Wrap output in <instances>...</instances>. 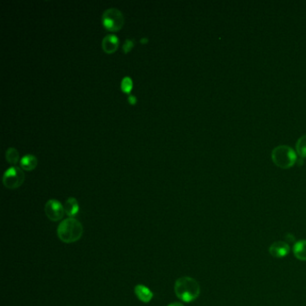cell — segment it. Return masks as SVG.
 I'll return each instance as SVG.
<instances>
[{
	"instance_id": "6da1fadb",
	"label": "cell",
	"mask_w": 306,
	"mask_h": 306,
	"mask_svg": "<svg viewBox=\"0 0 306 306\" xmlns=\"http://www.w3.org/2000/svg\"><path fill=\"white\" fill-rule=\"evenodd\" d=\"M174 292L176 296L183 302H191L199 297L200 294V285L192 277H180L175 282Z\"/></svg>"
},
{
	"instance_id": "7a4b0ae2",
	"label": "cell",
	"mask_w": 306,
	"mask_h": 306,
	"mask_svg": "<svg viewBox=\"0 0 306 306\" xmlns=\"http://www.w3.org/2000/svg\"><path fill=\"white\" fill-rule=\"evenodd\" d=\"M83 232L82 223L74 217H68L58 224L57 235L62 243L73 244L82 237Z\"/></svg>"
},
{
	"instance_id": "3957f363",
	"label": "cell",
	"mask_w": 306,
	"mask_h": 306,
	"mask_svg": "<svg viewBox=\"0 0 306 306\" xmlns=\"http://www.w3.org/2000/svg\"><path fill=\"white\" fill-rule=\"evenodd\" d=\"M271 158L277 167L289 169L297 162V153L289 145H278L272 150Z\"/></svg>"
},
{
	"instance_id": "277c9868",
	"label": "cell",
	"mask_w": 306,
	"mask_h": 306,
	"mask_svg": "<svg viewBox=\"0 0 306 306\" xmlns=\"http://www.w3.org/2000/svg\"><path fill=\"white\" fill-rule=\"evenodd\" d=\"M102 22L108 31L115 33L120 31L124 25V17L119 9L112 8L104 11L102 17Z\"/></svg>"
},
{
	"instance_id": "5b68a950",
	"label": "cell",
	"mask_w": 306,
	"mask_h": 306,
	"mask_svg": "<svg viewBox=\"0 0 306 306\" xmlns=\"http://www.w3.org/2000/svg\"><path fill=\"white\" fill-rule=\"evenodd\" d=\"M25 182V174L22 168L12 166L5 172L3 184L9 190H15L21 186Z\"/></svg>"
},
{
	"instance_id": "8992f818",
	"label": "cell",
	"mask_w": 306,
	"mask_h": 306,
	"mask_svg": "<svg viewBox=\"0 0 306 306\" xmlns=\"http://www.w3.org/2000/svg\"><path fill=\"white\" fill-rule=\"evenodd\" d=\"M45 214L47 217L53 222H58L63 218L65 215L64 206L56 199H50L45 204Z\"/></svg>"
},
{
	"instance_id": "52a82bcc",
	"label": "cell",
	"mask_w": 306,
	"mask_h": 306,
	"mask_svg": "<svg viewBox=\"0 0 306 306\" xmlns=\"http://www.w3.org/2000/svg\"><path fill=\"white\" fill-rule=\"evenodd\" d=\"M269 252L270 255L275 258H284L290 253V246L285 242L278 241L270 245Z\"/></svg>"
},
{
	"instance_id": "ba28073f",
	"label": "cell",
	"mask_w": 306,
	"mask_h": 306,
	"mask_svg": "<svg viewBox=\"0 0 306 306\" xmlns=\"http://www.w3.org/2000/svg\"><path fill=\"white\" fill-rule=\"evenodd\" d=\"M119 44H120L119 38L113 34H109L103 39L102 48L105 53L112 54L116 52L119 48Z\"/></svg>"
},
{
	"instance_id": "9c48e42d",
	"label": "cell",
	"mask_w": 306,
	"mask_h": 306,
	"mask_svg": "<svg viewBox=\"0 0 306 306\" xmlns=\"http://www.w3.org/2000/svg\"><path fill=\"white\" fill-rule=\"evenodd\" d=\"M134 292L141 302H149L154 297L153 292L145 285H136L134 288Z\"/></svg>"
},
{
	"instance_id": "30bf717a",
	"label": "cell",
	"mask_w": 306,
	"mask_h": 306,
	"mask_svg": "<svg viewBox=\"0 0 306 306\" xmlns=\"http://www.w3.org/2000/svg\"><path fill=\"white\" fill-rule=\"evenodd\" d=\"M64 209L65 213L69 217H74V215H78L79 211V204L76 199L74 198H68L64 204Z\"/></svg>"
},
{
	"instance_id": "8fae6325",
	"label": "cell",
	"mask_w": 306,
	"mask_h": 306,
	"mask_svg": "<svg viewBox=\"0 0 306 306\" xmlns=\"http://www.w3.org/2000/svg\"><path fill=\"white\" fill-rule=\"evenodd\" d=\"M38 160L33 155H26L20 160V166L25 171H33L37 167Z\"/></svg>"
},
{
	"instance_id": "7c38bea8",
	"label": "cell",
	"mask_w": 306,
	"mask_h": 306,
	"mask_svg": "<svg viewBox=\"0 0 306 306\" xmlns=\"http://www.w3.org/2000/svg\"><path fill=\"white\" fill-rule=\"evenodd\" d=\"M293 253L299 261H306V240L298 241L294 245Z\"/></svg>"
},
{
	"instance_id": "4fadbf2b",
	"label": "cell",
	"mask_w": 306,
	"mask_h": 306,
	"mask_svg": "<svg viewBox=\"0 0 306 306\" xmlns=\"http://www.w3.org/2000/svg\"><path fill=\"white\" fill-rule=\"evenodd\" d=\"M6 159L11 166H16L19 162V152L14 147H10L6 151Z\"/></svg>"
},
{
	"instance_id": "5bb4252c",
	"label": "cell",
	"mask_w": 306,
	"mask_h": 306,
	"mask_svg": "<svg viewBox=\"0 0 306 306\" xmlns=\"http://www.w3.org/2000/svg\"><path fill=\"white\" fill-rule=\"evenodd\" d=\"M296 153L301 158H306V135L300 137L296 142Z\"/></svg>"
},
{
	"instance_id": "9a60e30c",
	"label": "cell",
	"mask_w": 306,
	"mask_h": 306,
	"mask_svg": "<svg viewBox=\"0 0 306 306\" xmlns=\"http://www.w3.org/2000/svg\"><path fill=\"white\" fill-rule=\"evenodd\" d=\"M133 81L131 78L129 76H125L124 79L121 80L120 83V89L121 91L124 92L125 94H130V92L132 91Z\"/></svg>"
},
{
	"instance_id": "2e32d148",
	"label": "cell",
	"mask_w": 306,
	"mask_h": 306,
	"mask_svg": "<svg viewBox=\"0 0 306 306\" xmlns=\"http://www.w3.org/2000/svg\"><path fill=\"white\" fill-rule=\"evenodd\" d=\"M133 48H134V42H133L132 40H130V39H127L125 41L124 44L122 46V49H123L124 53L127 54L128 52H130Z\"/></svg>"
},
{
	"instance_id": "e0dca14e",
	"label": "cell",
	"mask_w": 306,
	"mask_h": 306,
	"mask_svg": "<svg viewBox=\"0 0 306 306\" xmlns=\"http://www.w3.org/2000/svg\"><path fill=\"white\" fill-rule=\"evenodd\" d=\"M128 104H131V105H135V104H137V97L135 95H129L128 96Z\"/></svg>"
},
{
	"instance_id": "ac0fdd59",
	"label": "cell",
	"mask_w": 306,
	"mask_h": 306,
	"mask_svg": "<svg viewBox=\"0 0 306 306\" xmlns=\"http://www.w3.org/2000/svg\"><path fill=\"white\" fill-rule=\"evenodd\" d=\"M168 306H184V305H183V304H182V302H172V303H170L169 305H168Z\"/></svg>"
},
{
	"instance_id": "d6986e66",
	"label": "cell",
	"mask_w": 306,
	"mask_h": 306,
	"mask_svg": "<svg viewBox=\"0 0 306 306\" xmlns=\"http://www.w3.org/2000/svg\"><path fill=\"white\" fill-rule=\"evenodd\" d=\"M140 42L142 44H146V43H148V39L147 38H142L140 40Z\"/></svg>"
}]
</instances>
